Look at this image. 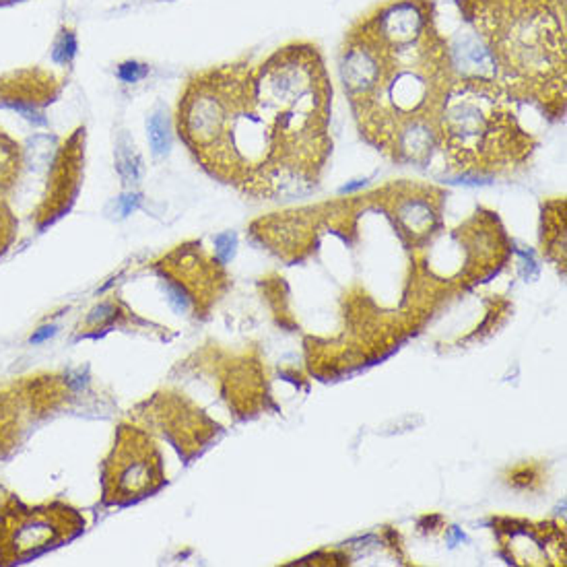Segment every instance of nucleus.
<instances>
[{"label": "nucleus", "mask_w": 567, "mask_h": 567, "mask_svg": "<svg viewBox=\"0 0 567 567\" xmlns=\"http://www.w3.org/2000/svg\"><path fill=\"white\" fill-rule=\"evenodd\" d=\"M333 83L322 50L289 42L260 62L194 72L175 126L213 177L254 198L316 186L333 153Z\"/></svg>", "instance_id": "nucleus-1"}, {"label": "nucleus", "mask_w": 567, "mask_h": 567, "mask_svg": "<svg viewBox=\"0 0 567 567\" xmlns=\"http://www.w3.org/2000/svg\"><path fill=\"white\" fill-rule=\"evenodd\" d=\"M376 52V85L351 106L361 138L404 166L440 149V112L456 74L436 0H386L353 23Z\"/></svg>", "instance_id": "nucleus-2"}, {"label": "nucleus", "mask_w": 567, "mask_h": 567, "mask_svg": "<svg viewBox=\"0 0 567 567\" xmlns=\"http://www.w3.org/2000/svg\"><path fill=\"white\" fill-rule=\"evenodd\" d=\"M516 104L566 113L567 0H454Z\"/></svg>", "instance_id": "nucleus-3"}, {"label": "nucleus", "mask_w": 567, "mask_h": 567, "mask_svg": "<svg viewBox=\"0 0 567 567\" xmlns=\"http://www.w3.org/2000/svg\"><path fill=\"white\" fill-rule=\"evenodd\" d=\"M497 79L456 77L440 112V151L462 177H502L524 170L536 138L522 128Z\"/></svg>", "instance_id": "nucleus-4"}, {"label": "nucleus", "mask_w": 567, "mask_h": 567, "mask_svg": "<svg viewBox=\"0 0 567 567\" xmlns=\"http://www.w3.org/2000/svg\"><path fill=\"white\" fill-rule=\"evenodd\" d=\"M83 530V520L64 506L27 510L15 506L0 516V564H21L70 541Z\"/></svg>", "instance_id": "nucleus-5"}, {"label": "nucleus", "mask_w": 567, "mask_h": 567, "mask_svg": "<svg viewBox=\"0 0 567 567\" xmlns=\"http://www.w3.org/2000/svg\"><path fill=\"white\" fill-rule=\"evenodd\" d=\"M163 483L161 458L153 442L138 429L122 427L104 468L108 504H126L153 493Z\"/></svg>", "instance_id": "nucleus-6"}, {"label": "nucleus", "mask_w": 567, "mask_h": 567, "mask_svg": "<svg viewBox=\"0 0 567 567\" xmlns=\"http://www.w3.org/2000/svg\"><path fill=\"white\" fill-rule=\"evenodd\" d=\"M394 194L386 198L394 221L400 231L423 237L431 233L440 223L442 198L444 194L433 186H419V184H397L392 186Z\"/></svg>", "instance_id": "nucleus-7"}, {"label": "nucleus", "mask_w": 567, "mask_h": 567, "mask_svg": "<svg viewBox=\"0 0 567 567\" xmlns=\"http://www.w3.org/2000/svg\"><path fill=\"white\" fill-rule=\"evenodd\" d=\"M79 175H81V130H77V134L66 143V147L54 159L52 179L48 186L44 209L40 211L42 227L52 223L54 219L62 217L64 211H68L79 188Z\"/></svg>", "instance_id": "nucleus-8"}, {"label": "nucleus", "mask_w": 567, "mask_h": 567, "mask_svg": "<svg viewBox=\"0 0 567 567\" xmlns=\"http://www.w3.org/2000/svg\"><path fill=\"white\" fill-rule=\"evenodd\" d=\"M58 81L44 70H19L0 79V102L17 99L33 106L52 104L58 95Z\"/></svg>", "instance_id": "nucleus-9"}, {"label": "nucleus", "mask_w": 567, "mask_h": 567, "mask_svg": "<svg viewBox=\"0 0 567 567\" xmlns=\"http://www.w3.org/2000/svg\"><path fill=\"white\" fill-rule=\"evenodd\" d=\"M543 243L549 256L566 262V198L547 200L543 205Z\"/></svg>", "instance_id": "nucleus-10"}, {"label": "nucleus", "mask_w": 567, "mask_h": 567, "mask_svg": "<svg viewBox=\"0 0 567 567\" xmlns=\"http://www.w3.org/2000/svg\"><path fill=\"white\" fill-rule=\"evenodd\" d=\"M115 168L126 184H138L143 177V159L128 134H122L115 143Z\"/></svg>", "instance_id": "nucleus-11"}, {"label": "nucleus", "mask_w": 567, "mask_h": 567, "mask_svg": "<svg viewBox=\"0 0 567 567\" xmlns=\"http://www.w3.org/2000/svg\"><path fill=\"white\" fill-rule=\"evenodd\" d=\"M147 134H149V145H151V151L153 155L159 159V157H166L171 149V132H170V120L168 115L157 110L149 115L147 120Z\"/></svg>", "instance_id": "nucleus-12"}, {"label": "nucleus", "mask_w": 567, "mask_h": 567, "mask_svg": "<svg viewBox=\"0 0 567 567\" xmlns=\"http://www.w3.org/2000/svg\"><path fill=\"white\" fill-rule=\"evenodd\" d=\"M77 50H79L77 33L72 29H62L52 46V60L60 66H68L77 56Z\"/></svg>", "instance_id": "nucleus-13"}, {"label": "nucleus", "mask_w": 567, "mask_h": 567, "mask_svg": "<svg viewBox=\"0 0 567 567\" xmlns=\"http://www.w3.org/2000/svg\"><path fill=\"white\" fill-rule=\"evenodd\" d=\"M0 106L6 108V110H10V112H17L21 118H25L31 126H38V128L48 126V118L44 115L40 106L27 104V102H17V99H2Z\"/></svg>", "instance_id": "nucleus-14"}, {"label": "nucleus", "mask_w": 567, "mask_h": 567, "mask_svg": "<svg viewBox=\"0 0 567 567\" xmlns=\"http://www.w3.org/2000/svg\"><path fill=\"white\" fill-rule=\"evenodd\" d=\"M149 74V66L143 64V62H136V60H126L118 66V79L122 83H138L143 81L145 77Z\"/></svg>", "instance_id": "nucleus-15"}, {"label": "nucleus", "mask_w": 567, "mask_h": 567, "mask_svg": "<svg viewBox=\"0 0 567 567\" xmlns=\"http://www.w3.org/2000/svg\"><path fill=\"white\" fill-rule=\"evenodd\" d=\"M235 246H237V237L235 233L225 231V233H219L215 237V252H217V258L221 262H227L233 254H235Z\"/></svg>", "instance_id": "nucleus-16"}, {"label": "nucleus", "mask_w": 567, "mask_h": 567, "mask_svg": "<svg viewBox=\"0 0 567 567\" xmlns=\"http://www.w3.org/2000/svg\"><path fill=\"white\" fill-rule=\"evenodd\" d=\"M141 205V196L136 192H124L120 198H118V213L120 217H128L132 215Z\"/></svg>", "instance_id": "nucleus-17"}, {"label": "nucleus", "mask_w": 567, "mask_h": 567, "mask_svg": "<svg viewBox=\"0 0 567 567\" xmlns=\"http://www.w3.org/2000/svg\"><path fill=\"white\" fill-rule=\"evenodd\" d=\"M113 314H115V308L110 305V303H102L97 308L91 310V314L87 316V324H93V326H99L108 320H112Z\"/></svg>", "instance_id": "nucleus-18"}, {"label": "nucleus", "mask_w": 567, "mask_h": 567, "mask_svg": "<svg viewBox=\"0 0 567 567\" xmlns=\"http://www.w3.org/2000/svg\"><path fill=\"white\" fill-rule=\"evenodd\" d=\"M54 335H56V326H42L38 333H33L31 342H33V344H40V342L48 340L50 337H54Z\"/></svg>", "instance_id": "nucleus-19"}, {"label": "nucleus", "mask_w": 567, "mask_h": 567, "mask_svg": "<svg viewBox=\"0 0 567 567\" xmlns=\"http://www.w3.org/2000/svg\"><path fill=\"white\" fill-rule=\"evenodd\" d=\"M0 2H15V0H0Z\"/></svg>", "instance_id": "nucleus-20"}]
</instances>
